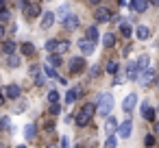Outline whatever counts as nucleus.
<instances>
[{"instance_id":"obj_1","label":"nucleus","mask_w":159,"mask_h":148,"mask_svg":"<svg viewBox=\"0 0 159 148\" xmlns=\"http://www.w3.org/2000/svg\"><path fill=\"white\" fill-rule=\"evenodd\" d=\"M111 109H113V96L109 92L100 94L98 96V102H96V111L102 115V118H109L111 115Z\"/></svg>"},{"instance_id":"obj_2","label":"nucleus","mask_w":159,"mask_h":148,"mask_svg":"<svg viewBox=\"0 0 159 148\" xmlns=\"http://www.w3.org/2000/svg\"><path fill=\"white\" fill-rule=\"evenodd\" d=\"M94 111H96V102H85V107L74 115L76 124H79V126H87L89 120H92V115H94Z\"/></svg>"},{"instance_id":"obj_3","label":"nucleus","mask_w":159,"mask_h":148,"mask_svg":"<svg viewBox=\"0 0 159 148\" xmlns=\"http://www.w3.org/2000/svg\"><path fill=\"white\" fill-rule=\"evenodd\" d=\"M131 131H133V122L131 120H124V122H120L118 124V137H122V139H126V137H131Z\"/></svg>"},{"instance_id":"obj_4","label":"nucleus","mask_w":159,"mask_h":148,"mask_svg":"<svg viewBox=\"0 0 159 148\" xmlns=\"http://www.w3.org/2000/svg\"><path fill=\"white\" fill-rule=\"evenodd\" d=\"M55 20H57L55 11H46V13H42V22H39L42 31H48V29H50V26L55 24Z\"/></svg>"},{"instance_id":"obj_5","label":"nucleus","mask_w":159,"mask_h":148,"mask_svg":"<svg viewBox=\"0 0 159 148\" xmlns=\"http://www.w3.org/2000/svg\"><path fill=\"white\" fill-rule=\"evenodd\" d=\"M124 78H129V81H137V78H139V70H137V63H135V61H129V63H126V74H124Z\"/></svg>"},{"instance_id":"obj_6","label":"nucleus","mask_w":159,"mask_h":148,"mask_svg":"<svg viewBox=\"0 0 159 148\" xmlns=\"http://www.w3.org/2000/svg\"><path fill=\"white\" fill-rule=\"evenodd\" d=\"M155 78H157V74H155V68H148L146 72H142V74H139V78H137V81H139V83L146 87V85H150Z\"/></svg>"},{"instance_id":"obj_7","label":"nucleus","mask_w":159,"mask_h":148,"mask_svg":"<svg viewBox=\"0 0 159 148\" xmlns=\"http://www.w3.org/2000/svg\"><path fill=\"white\" fill-rule=\"evenodd\" d=\"M135 105H137V96H135V94H129V96L124 98V102H122V111H124V113H131V111L135 109Z\"/></svg>"},{"instance_id":"obj_8","label":"nucleus","mask_w":159,"mask_h":148,"mask_svg":"<svg viewBox=\"0 0 159 148\" xmlns=\"http://www.w3.org/2000/svg\"><path fill=\"white\" fill-rule=\"evenodd\" d=\"M24 13H26L29 18L42 16V7H39V2H29V5H26V9H24Z\"/></svg>"},{"instance_id":"obj_9","label":"nucleus","mask_w":159,"mask_h":148,"mask_svg":"<svg viewBox=\"0 0 159 148\" xmlns=\"http://www.w3.org/2000/svg\"><path fill=\"white\" fill-rule=\"evenodd\" d=\"M139 111H142V115H144V118H146L148 122H155V115H157V111H152V109L148 107V102H146V100L142 102V107H139Z\"/></svg>"},{"instance_id":"obj_10","label":"nucleus","mask_w":159,"mask_h":148,"mask_svg":"<svg viewBox=\"0 0 159 148\" xmlns=\"http://www.w3.org/2000/svg\"><path fill=\"white\" fill-rule=\"evenodd\" d=\"M63 26L68 29V31H74V29H79V16H74V13H70L66 20H63Z\"/></svg>"},{"instance_id":"obj_11","label":"nucleus","mask_w":159,"mask_h":148,"mask_svg":"<svg viewBox=\"0 0 159 148\" xmlns=\"http://www.w3.org/2000/svg\"><path fill=\"white\" fill-rule=\"evenodd\" d=\"M94 16H96L98 22H109V20H111V13H109V9H105V7H98Z\"/></svg>"},{"instance_id":"obj_12","label":"nucleus","mask_w":159,"mask_h":148,"mask_svg":"<svg viewBox=\"0 0 159 148\" xmlns=\"http://www.w3.org/2000/svg\"><path fill=\"white\" fill-rule=\"evenodd\" d=\"M135 35H137V39H139V42H146V39H150V29H148V26H144V24H139V26H137V31H135Z\"/></svg>"},{"instance_id":"obj_13","label":"nucleus","mask_w":159,"mask_h":148,"mask_svg":"<svg viewBox=\"0 0 159 148\" xmlns=\"http://www.w3.org/2000/svg\"><path fill=\"white\" fill-rule=\"evenodd\" d=\"M76 46H79V50H81L83 55H92V52H94V44H92V42H87V39H79V44H76Z\"/></svg>"},{"instance_id":"obj_14","label":"nucleus","mask_w":159,"mask_h":148,"mask_svg":"<svg viewBox=\"0 0 159 148\" xmlns=\"http://www.w3.org/2000/svg\"><path fill=\"white\" fill-rule=\"evenodd\" d=\"M83 68H85V61L81 57H72L70 59V70L72 72H83Z\"/></svg>"},{"instance_id":"obj_15","label":"nucleus","mask_w":159,"mask_h":148,"mask_svg":"<svg viewBox=\"0 0 159 148\" xmlns=\"http://www.w3.org/2000/svg\"><path fill=\"white\" fill-rule=\"evenodd\" d=\"M16 42H11V39H5L2 42V52L7 55V57H11V55H16Z\"/></svg>"},{"instance_id":"obj_16","label":"nucleus","mask_w":159,"mask_h":148,"mask_svg":"<svg viewBox=\"0 0 159 148\" xmlns=\"http://www.w3.org/2000/svg\"><path fill=\"white\" fill-rule=\"evenodd\" d=\"M7 98H11V100H18V98H20V85H16V83L7 85Z\"/></svg>"},{"instance_id":"obj_17","label":"nucleus","mask_w":159,"mask_h":148,"mask_svg":"<svg viewBox=\"0 0 159 148\" xmlns=\"http://www.w3.org/2000/svg\"><path fill=\"white\" fill-rule=\"evenodd\" d=\"M105 131H107V135H111L113 131H118V120H116L113 115H109V118L105 120Z\"/></svg>"},{"instance_id":"obj_18","label":"nucleus","mask_w":159,"mask_h":148,"mask_svg":"<svg viewBox=\"0 0 159 148\" xmlns=\"http://www.w3.org/2000/svg\"><path fill=\"white\" fill-rule=\"evenodd\" d=\"M81 94H83V89H81V87H76V89H70V92L66 94V105H72V102H74V100L81 96Z\"/></svg>"},{"instance_id":"obj_19","label":"nucleus","mask_w":159,"mask_h":148,"mask_svg":"<svg viewBox=\"0 0 159 148\" xmlns=\"http://www.w3.org/2000/svg\"><path fill=\"white\" fill-rule=\"evenodd\" d=\"M148 5H150V2H146V0H135V2L131 5V9H133L135 13H144V11L148 9Z\"/></svg>"},{"instance_id":"obj_20","label":"nucleus","mask_w":159,"mask_h":148,"mask_svg":"<svg viewBox=\"0 0 159 148\" xmlns=\"http://www.w3.org/2000/svg\"><path fill=\"white\" fill-rule=\"evenodd\" d=\"M70 48H72V44H70L68 39H61V42H57V50H55V52L61 57V55H63V52H68Z\"/></svg>"},{"instance_id":"obj_21","label":"nucleus","mask_w":159,"mask_h":148,"mask_svg":"<svg viewBox=\"0 0 159 148\" xmlns=\"http://www.w3.org/2000/svg\"><path fill=\"white\" fill-rule=\"evenodd\" d=\"M135 63H137V70H139V74H142V72H146V70H148V63H150V59H148V55H142V57H139Z\"/></svg>"},{"instance_id":"obj_22","label":"nucleus","mask_w":159,"mask_h":148,"mask_svg":"<svg viewBox=\"0 0 159 148\" xmlns=\"http://www.w3.org/2000/svg\"><path fill=\"white\" fill-rule=\"evenodd\" d=\"M98 35H100V33H98V29H96V26H89V29H87V35H85V39H87V42H92V44H96Z\"/></svg>"},{"instance_id":"obj_23","label":"nucleus","mask_w":159,"mask_h":148,"mask_svg":"<svg viewBox=\"0 0 159 148\" xmlns=\"http://www.w3.org/2000/svg\"><path fill=\"white\" fill-rule=\"evenodd\" d=\"M102 46H105V48H113V46H116L113 33H105V35H102Z\"/></svg>"},{"instance_id":"obj_24","label":"nucleus","mask_w":159,"mask_h":148,"mask_svg":"<svg viewBox=\"0 0 159 148\" xmlns=\"http://www.w3.org/2000/svg\"><path fill=\"white\" fill-rule=\"evenodd\" d=\"M120 35H122L124 39H129V37L133 35V31H131V24H129V22H122V24H120Z\"/></svg>"},{"instance_id":"obj_25","label":"nucleus","mask_w":159,"mask_h":148,"mask_svg":"<svg viewBox=\"0 0 159 148\" xmlns=\"http://www.w3.org/2000/svg\"><path fill=\"white\" fill-rule=\"evenodd\" d=\"M20 50H22V55H24V57H31V55L35 52V46H33L31 42H24V44L20 46Z\"/></svg>"},{"instance_id":"obj_26","label":"nucleus","mask_w":159,"mask_h":148,"mask_svg":"<svg viewBox=\"0 0 159 148\" xmlns=\"http://www.w3.org/2000/svg\"><path fill=\"white\" fill-rule=\"evenodd\" d=\"M24 135H26V139H29V141H31V139H35V135H37V126H35V124H26Z\"/></svg>"},{"instance_id":"obj_27","label":"nucleus","mask_w":159,"mask_h":148,"mask_svg":"<svg viewBox=\"0 0 159 148\" xmlns=\"http://www.w3.org/2000/svg\"><path fill=\"white\" fill-rule=\"evenodd\" d=\"M48 65L50 68H59L61 65V57L59 55H48Z\"/></svg>"},{"instance_id":"obj_28","label":"nucleus","mask_w":159,"mask_h":148,"mask_svg":"<svg viewBox=\"0 0 159 148\" xmlns=\"http://www.w3.org/2000/svg\"><path fill=\"white\" fill-rule=\"evenodd\" d=\"M42 70H44V74H46L48 78H57V81H59V74H57V70H55V68H50V65H44Z\"/></svg>"},{"instance_id":"obj_29","label":"nucleus","mask_w":159,"mask_h":148,"mask_svg":"<svg viewBox=\"0 0 159 148\" xmlns=\"http://www.w3.org/2000/svg\"><path fill=\"white\" fill-rule=\"evenodd\" d=\"M20 61H22V59H20L18 55H11V57H7V65H9V68H18V65H20Z\"/></svg>"},{"instance_id":"obj_30","label":"nucleus","mask_w":159,"mask_h":148,"mask_svg":"<svg viewBox=\"0 0 159 148\" xmlns=\"http://www.w3.org/2000/svg\"><path fill=\"white\" fill-rule=\"evenodd\" d=\"M116 146H118V137L107 135V139H105V148H116Z\"/></svg>"},{"instance_id":"obj_31","label":"nucleus","mask_w":159,"mask_h":148,"mask_svg":"<svg viewBox=\"0 0 159 148\" xmlns=\"http://www.w3.org/2000/svg\"><path fill=\"white\" fill-rule=\"evenodd\" d=\"M9 18H11V16H9V11H7V5L0 2V20L5 22V20H9Z\"/></svg>"},{"instance_id":"obj_32","label":"nucleus","mask_w":159,"mask_h":148,"mask_svg":"<svg viewBox=\"0 0 159 148\" xmlns=\"http://www.w3.org/2000/svg\"><path fill=\"white\" fill-rule=\"evenodd\" d=\"M46 50H48V55H55V50H57V39H48V42H46Z\"/></svg>"},{"instance_id":"obj_33","label":"nucleus","mask_w":159,"mask_h":148,"mask_svg":"<svg viewBox=\"0 0 159 148\" xmlns=\"http://www.w3.org/2000/svg\"><path fill=\"white\" fill-rule=\"evenodd\" d=\"M118 70H120L118 68V61H109L107 63V74H118Z\"/></svg>"},{"instance_id":"obj_34","label":"nucleus","mask_w":159,"mask_h":148,"mask_svg":"<svg viewBox=\"0 0 159 148\" xmlns=\"http://www.w3.org/2000/svg\"><path fill=\"white\" fill-rule=\"evenodd\" d=\"M48 100H50V105H55V102H59V92H57V89H52V92H48Z\"/></svg>"},{"instance_id":"obj_35","label":"nucleus","mask_w":159,"mask_h":148,"mask_svg":"<svg viewBox=\"0 0 159 148\" xmlns=\"http://www.w3.org/2000/svg\"><path fill=\"white\" fill-rule=\"evenodd\" d=\"M9 126H11V118L2 115V118H0V128H9Z\"/></svg>"},{"instance_id":"obj_36","label":"nucleus","mask_w":159,"mask_h":148,"mask_svg":"<svg viewBox=\"0 0 159 148\" xmlns=\"http://www.w3.org/2000/svg\"><path fill=\"white\" fill-rule=\"evenodd\" d=\"M29 72H31V76H39V74H42V65H37V63H33Z\"/></svg>"},{"instance_id":"obj_37","label":"nucleus","mask_w":159,"mask_h":148,"mask_svg":"<svg viewBox=\"0 0 159 148\" xmlns=\"http://www.w3.org/2000/svg\"><path fill=\"white\" fill-rule=\"evenodd\" d=\"M50 113H52V115H57V113H61V105H59V102H55V105H50Z\"/></svg>"},{"instance_id":"obj_38","label":"nucleus","mask_w":159,"mask_h":148,"mask_svg":"<svg viewBox=\"0 0 159 148\" xmlns=\"http://www.w3.org/2000/svg\"><path fill=\"white\" fill-rule=\"evenodd\" d=\"M98 74H100V65H92V72H89V76H92V78H96Z\"/></svg>"},{"instance_id":"obj_39","label":"nucleus","mask_w":159,"mask_h":148,"mask_svg":"<svg viewBox=\"0 0 159 148\" xmlns=\"http://www.w3.org/2000/svg\"><path fill=\"white\" fill-rule=\"evenodd\" d=\"M44 83H46V76H44V74H39V76H35V85H37V87H42Z\"/></svg>"},{"instance_id":"obj_40","label":"nucleus","mask_w":159,"mask_h":148,"mask_svg":"<svg viewBox=\"0 0 159 148\" xmlns=\"http://www.w3.org/2000/svg\"><path fill=\"white\" fill-rule=\"evenodd\" d=\"M144 141H146V146H148V148H150V146H155V135H146V139H144Z\"/></svg>"},{"instance_id":"obj_41","label":"nucleus","mask_w":159,"mask_h":148,"mask_svg":"<svg viewBox=\"0 0 159 148\" xmlns=\"http://www.w3.org/2000/svg\"><path fill=\"white\" fill-rule=\"evenodd\" d=\"M61 148H70V139L68 137H61Z\"/></svg>"},{"instance_id":"obj_42","label":"nucleus","mask_w":159,"mask_h":148,"mask_svg":"<svg viewBox=\"0 0 159 148\" xmlns=\"http://www.w3.org/2000/svg\"><path fill=\"white\" fill-rule=\"evenodd\" d=\"M24 109H26V105H24V102H22V105H18V107H16V111H18V113H22V111H24Z\"/></svg>"},{"instance_id":"obj_43","label":"nucleus","mask_w":159,"mask_h":148,"mask_svg":"<svg viewBox=\"0 0 159 148\" xmlns=\"http://www.w3.org/2000/svg\"><path fill=\"white\" fill-rule=\"evenodd\" d=\"M2 37H5V26L0 24V39H2Z\"/></svg>"},{"instance_id":"obj_44","label":"nucleus","mask_w":159,"mask_h":148,"mask_svg":"<svg viewBox=\"0 0 159 148\" xmlns=\"http://www.w3.org/2000/svg\"><path fill=\"white\" fill-rule=\"evenodd\" d=\"M0 105H5V96L2 94H0Z\"/></svg>"},{"instance_id":"obj_45","label":"nucleus","mask_w":159,"mask_h":148,"mask_svg":"<svg viewBox=\"0 0 159 148\" xmlns=\"http://www.w3.org/2000/svg\"><path fill=\"white\" fill-rule=\"evenodd\" d=\"M16 148H26V146H24V144H20V146H16Z\"/></svg>"},{"instance_id":"obj_46","label":"nucleus","mask_w":159,"mask_h":148,"mask_svg":"<svg viewBox=\"0 0 159 148\" xmlns=\"http://www.w3.org/2000/svg\"><path fill=\"white\" fill-rule=\"evenodd\" d=\"M157 85H159V76H157Z\"/></svg>"},{"instance_id":"obj_47","label":"nucleus","mask_w":159,"mask_h":148,"mask_svg":"<svg viewBox=\"0 0 159 148\" xmlns=\"http://www.w3.org/2000/svg\"><path fill=\"white\" fill-rule=\"evenodd\" d=\"M157 113H159V107H157Z\"/></svg>"}]
</instances>
